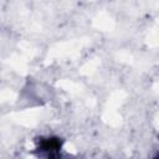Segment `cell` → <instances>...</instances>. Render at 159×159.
I'll return each instance as SVG.
<instances>
[{
    "instance_id": "1",
    "label": "cell",
    "mask_w": 159,
    "mask_h": 159,
    "mask_svg": "<svg viewBox=\"0 0 159 159\" xmlns=\"http://www.w3.org/2000/svg\"><path fill=\"white\" fill-rule=\"evenodd\" d=\"M61 142L57 138H47L40 142V150L48 154V159H58Z\"/></svg>"
}]
</instances>
